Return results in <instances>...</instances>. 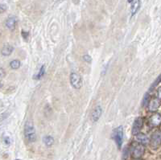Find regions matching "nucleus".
I'll list each match as a JSON object with an SVG mask.
<instances>
[{"mask_svg": "<svg viewBox=\"0 0 161 160\" xmlns=\"http://www.w3.org/2000/svg\"><path fill=\"white\" fill-rule=\"evenodd\" d=\"M128 154H129V151H128L127 148L126 147V148L124 149V150H123V158H126V157H127Z\"/></svg>", "mask_w": 161, "mask_h": 160, "instance_id": "4be33fe9", "label": "nucleus"}, {"mask_svg": "<svg viewBox=\"0 0 161 160\" xmlns=\"http://www.w3.org/2000/svg\"><path fill=\"white\" fill-rule=\"evenodd\" d=\"M17 20L16 16H10L6 20V27L10 30H14L16 26Z\"/></svg>", "mask_w": 161, "mask_h": 160, "instance_id": "9d476101", "label": "nucleus"}, {"mask_svg": "<svg viewBox=\"0 0 161 160\" xmlns=\"http://www.w3.org/2000/svg\"><path fill=\"white\" fill-rule=\"evenodd\" d=\"M136 160H142V159H140V158H138V159H136Z\"/></svg>", "mask_w": 161, "mask_h": 160, "instance_id": "a878e982", "label": "nucleus"}, {"mask_svg": "<svg viewBox=\"0 0 161 160\" xmlns=\"http://www.w3.org/2000/svg\"><path fill=\"white\" fill-rule=\"evenodd\" d=\"M133 1H134V0H127V2H130V3H131V2H133Z\"/></svg>", "mask_w": 161, "mask_h": 160, "instance_id": "393cba45", "label": "nucleus"}, {"mask_svg": "<svg viewBox=\"0 0 161 160\" xmlns=\"http://www.w3.org/2000/svg\"><path fill=\"white\" fill-rule=\"evenodd\" d=\"M150 101H151V100H150V95L148 94V93H146V94L144 95V98H143V101H142V105H143V106H147L148 104H149Z\"/></svg>", "mask_w": 161, "mask_h": 160, "instance_id": "f3484780", "label": "nucleus"}, {"mask_svg": "<svg viewBox=\"0 0 161 160\" xmlns=\"http://www.w3.org/2000/svg\"><path fill=\"white\" fill-rule=\"evenodd\" d=\"M102 108H101V106H97L96 108H95L94 109V111H93L92 113V121L94 122H98V119L100 118L101 115H102Z\"/></svg>", "mask_w": 161, "mask_h": 160, "instance_id": "9b49d317", "label": "nucleus"}, {"mask_svg": "<svg viewBox=\"0 0 161 160\" xmlns=\"http://www.w3.org/2000/svg\"><path fill=\"white\" fill-rule=\"evenodd\" d=\"M70 84L74 89H80L82 87V79L77 73H72L70 74Z\"/></svg>", "mask_w": 161, "mask_h": 160, "instance_id": "39448f33", "label": "nucleus"}, {"mask_svg": "<svg viewBox=\"0 0 161 160\" xmlns=\"http://www.w3.org/2000/svg\"><path fill=\"white\" fill-rule=\"evenodd\" d=\"M136 139L139 143L142 145H146L150 142V139L148 138V137L143 133H139L138 135H136Z\"/></svg>", "mask_w": 161, "mask_h": 160, "instance_id": "1a4fd4ad", "label": "nucleus"}, {"mask_svg": "<svg viewBox=\"0 0 161 160\" xmlns=\"http://www.w3.org/2000/svg\"><path fill=\"white\" fill-rule=\"evenodd\" d=\"M22 36H23V38H24V40L25 41H28V39H29V32L22 31Z\"/></svg>", "mask_w": 161, "mask_h": 160, "instance_id": "a211bd4d", "label": "nucleus"}, {"mask_svg": "<svg viewBox=\"0 0 161 160\" xmlns=\"http://www.w3.org/2000/svg\"><path fill=\"white\" fill-rule=\"evenodd\" d=\"M140 0H136V2H135L131 7L132 16H134V15H136V13H137L138 10L140 9Z\"/></svg>", "mask_w": 161, "mask_h": 160, "instance_id": "2eb2a0df", "label": "nucleus"}, {"mask_svg": "<svg viewBox=\"0 0 161 160\" xmlns=\"http://www.w3.org/2000/svg\"><path fill=\"white\" fill-rule=\"evenodd\" d=\"M3 142L6 145H9V144H10V142H11L10 138H9V137H4Z\"/></svg>", "mask_w": 161, "mask_h": 160, "instance_id": "412c9836", "label": "nucleus"}, {"mask_svg": "<svg viewBox=\"0 0 161 160\" xmlns=\"http://www.w3.org/2000/svg\"><path fill=\"white\" fill-rule=\"evenodd\" d=\"M20 61L19 60H13L10 62V66L12 69H18L20 67Z\"/></svg>", "mask_w": 161, "mask_h": 160, "instance_id": "dca6fc26", "label": "nucleus"}, {"mask_svg": "<svg viewBox=\"0 0 161 160\" xmlns=\"http://www.w3.org/2000/svg\"><path fill=\"white\" fill-rule=\"evenodd\" d=\"M150 146L152 149L156 150L161 146V132L157 131L152 134L150 139Z\"/></svg>", "mask_w": 161, "mask_h": 160, "instance_id": "7ed1b4c3", "label": "nucleus"}, {"mask_svg": "<svg viewBox=\"0 0 161 160\" xmlns=\"http://www.w3.org/2000/svg\"><path fill=\"white\" fill-rule=\"evenodd\" d=\"M7 6L6 4H1V6H0V11H1V13H3L5 11H7Z\"/></svg>", "mask_w": 161, "mask_h": 160, "instance_id": "6ab92c4d", "label": "nucleus"}, {"mask_svg": "<svg viewBox=\"0 0 161 160\" xmlns=\"http://www.w3.org/2000/svg\"><path fill=\"white\" fill-rule=\"evenodd\" d=\"M112 138L118 148H121L123 142V127H118L113 131Z\"/></svg>", "mask_w": 161, "mask_h": 160, "instance_id": "f03ea898", "label": "nucleus"}, {"mask_svg": "<svg viewBox=\"0 0 161 160\" xmlns=\"http://www.w3.org/2000/svg\"><path fill=\"white\" fill-rule=\"evenodd\" d=\"M144 125V120L140 117H138L134 121L133 127H132V134L134 135H138L139 133H140L142 127Z\"/></svg>", "mask_w": 161, "mask_h": 160, "instance_id": "0eeeda50", "label": "nucleus"}, {"mask_svg": "<svg viewBox=\"0 0 161 160\" xmlns=\"http://www.w3.org/2000/svg\"><path fill=\"white\" fill-rule=\"evenodd\" d=\"M45 74V66L44 65H42L41 68L39 69V72H38L37 74H35L34 76V79L35 80H39L40 78L44 77V75Z\"/></svg>", "mask_w": 161, "mask_h": 160, "instance_id": "4468645a", "label": "nucleus"}, {"mask_svg": "<svg viewBox=\"0 0 161 160\" xmlns=\"http://www.w3.org/2000/svg\"><path fill=\"white\" fill-rule=\"evenodd\" d=\"M83 59H84L85 61L87 62V63H90L91 60H92L89 55H85L84 56H83Z\"/></svg>", "mask_w": 161, "mask_h": 160, "instance_id": "aec40b11", "label": "nucleus"}, {"mask_svg": "<svg viewBox=\"0 0 161 160\" xmlns=\"http://www.w3.org/2000/svg\"><path fill=\"white\" fill-rule=\"evenodd\" d=\"M144 151H145V148H144V145L140 144V143H136V144L133 145L131 147L132 156L136 159L141 158L144 155Z\"/></svg>", "mask_w": 161, "mask_h": 160, "instance_id": "20e7f679", "label": "nucleus"}, {"mask_svg": "<svg viewBox=\"0 0 161 160\" xmlns=\"http://www.w3.org/2000/svg\"><path fill=\"white\" fill-rule=\"evenodd\" d=\"M157 98L161 100V87H159L157 90Z\"/></svg>", "mask_w": 161, "mask_h": 160, "instance_id": "5701e85b", "label": "nucleus"}, {"mask_svg": "<svg viewBox=\"0 0 161 160\" xmlns=\"http://www.w3.org/2000/svg\"><path fill=\"white\" fill-rule=\"evenodd\" d=\"M148 125L150 127H157L161 125V114L155 113L148 119Z\"/></svg>", "mask_w": 161, "mask_h": 160, "instance_id": "423d86ee", "label": "nucleus"}, {"mask_svg": "<svg viewBox=\"0 0 161 160\" xmlns=\"http://www.w3.org/2000/svg\"><path fill=\"white\" fill-rule=\"evenodd\" d=\"M0 72H1V77H3V76H4V71H3V69H0Z\"/></svg>", "mask_w": 161, "mask_h": 160, "instance_id": "b1692460", "label": "nucleus"}, {"mask_svg": "<svg viewBox=\"0 0 161 160\" xmlns=\"http://www.w3.org/2000/svg\"><path fill=\"white\" fill-rule=\"evenodd\" d=\"M43 142L47 146H51L54 143V138L50 135H46L43 138Z\"/></svg>", "mask_w": 161, "mask_h": 160, "instance_id": "ddd939ff", "label": "nucleus"}, {"mask_svg": "<svg viewBox=\"0 0 161 160\" xmlns=\"http://www.w3.org/2000/svg\"><path fill=\"white\" fill-rule=\"evenodd\" d=\"M24 135L27 140L30 142H34L36 140V134H35V127L33 123L31 122H27L24 127Z\"/></svg>", "mask_w": 161, "mask_h": 160, "instance_id": "f257e3e1", "label": "nucleus"}, {"mask_svg": "<svg viewBox=\"0 0 161 160\" xmlns=\"http://www.w3.org/2000/svg\"><path fill=\"white\" fill-rule=\"evenodd\" d=\"M160 106V100L158 98H153L150 101L149 104L147 105L148 110L150 112H155Z\"/></svg>", "mask_w": 161, "mask_h": 160, "instance_id": "6e6552de", "label": "nucleus"}, {"mask_svg": "<svg viewBox=\"0 0 161 160\" xmlns=\"http://www.w3.org/2000/svg\"><path fill=\"white\" fill-rule=\"evenodd\" d=\"M14 51V47L10 44H5L2 48V55L5 56H8L12 53V51Z\"/></svg>", "mask_w": 161, "mask_h": 160, "instance_id": "f8f14e48", "label": "nucleus"}, {"mask_svg": "<svg viewBox=\"0 0 161 160\" xmlns=\"http://www.w3.org/2000/svg\"><path fill=\"white\" fill-rule=\"evenodd\" d=\"M16 160H20V159H16Z\"/></svg>", "mask_w": 161, "mask_h": 160, "instance_id": "bb28decb", "label": "nucleus"}]
</instances>
